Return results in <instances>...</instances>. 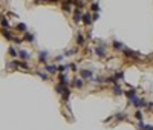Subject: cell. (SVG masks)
<instances>
[{
  "label": "cell",
  "mask_w": 153,
  "mask_h": 130,
  "mask_svg": "<svg viewBox=\"0 0 153 130\" xmlns=\"http://www.w3.org/2000/svg\"><path fill=\"white\" fill-rule=\"evenodd\" d=\"M81 18H83V14H81V11L77 8V9H75V14H74V21H80Z\"/></svg>",
  "instance_id": "8992f818"
},
{
  "label": "cell",
  "mask_w": 153,
  "mask_h": 130,
  "mask_svg": "<svg viewBox=\"0 0 153 130\" xmlns=\"http://www.w3.org/2000/svg\"><path fill=\"white\" fill-rule=\"evenodd\" d=\"M81 77H83V78H90V77H92V70H90V69L81 70Z\"/></svg>",
  "instance_id": "9c48e42d"
},
{
  "label": "cell",
  "mask_w": 153,
  "mask_h": 130,
  "mask_svg": "<svg viewBox=\"0 0 153 130\" xmlns=\"http://www.w3.org/2000/svg\"><path fill=\"white\" fill-rule=\"evenodd\" d=\"M72 86H74V87H77V89L83 87V80H81V78H77V80H74V81H72Z\"/></svg>",
  "instance_id": "52a82bcc"
},
{
  "label": "cell",
  "mask_w": 153,
  "mask_h": 130,
  "mask_svg": "<svg viewBox=\"0 0 153 130\" xmlns=\"http://www.w3.org/2000/svg\"><path fill=\"white\" fill-rule=\"evenodd\" d=\"M18 54H20V57H21L23 60H26V58H29V54H28L26 51H23V49H21V51H20Z\"/></svg>",
  "instance_id": "4fadbf2b"
},
{
  "label": "cell",
  "mask_w": 153,
  "mask_h": 130,
  "mask_svg": "<svg viewBox=\"0 0 153 130\" xmlns=\"http://www.w3.org/2000/svg\"><path fill=\"white\" fill-rule=\"evenodd\" d=\"M107 81H109V83H112V84H115V86H116V80H115V77H109V78H107Z\"/></svg>",
  "instance_id": "cb8c5ba5"
},
{
  "label": "cell",
  "mask_w": 153,
  "mask_h": 130,
  "mask_svg": "<svg viewBox=\"0 0 153 130\" xmlns=\"http://www.w3.org/2000/svg\"><path fill=\"white\" fill-rule=\"evenodd\" d=\"M17 29H18V31H25V29H26V26H25L23 23H18V25H17Z\"/></svg>",
  "instance_id": "603a6c76"
},
{
  "label": "cell",
  "mask_w": 153,
  "mask_h": 130,
  "mask_svg": "<svg viewBox=\"0 0 153 130\" xmlns=\"http://www.w3.org/2000/svg\"><path fill=\"white\" fill-rule=\"evenodd\" d=\"M135 116H136V120H138L139 123H143V113H141V112H136V115H135Z\"/></svg>",
  "instance_id": "44dd1931"
},
{
  "label": "cell",
  "mask_w": 153,
  "mask_h": 130,
  "mask_svg": "<svg viewBox=\"0 0 153 130\" xmlns=\"http://www.w3.org/2000/svg\"><path fill=\"white\" fill-rule=\"evenodd\" d=\"M25 40L32 41V40H34V35H32V34H29V32H26V34H25Z\"/></svg>",
  "instance_id": "2e32d148"
},
{
  "label": "cell",
  "mask_w": 153,
  "mask_h": 130,
  "mask_svg": "<svg viewBox=\"0 0 153 130\" xmlns=\"http://www.w3.org/2000/svg\"><path fill=\"white\" fill-rule=\"evenodd\" d=\"M61 8H63V11H70V3H63Z\"/></svg>",
  "instance_id": "e0dca14e"
},
{
  "label": "cell",
  "mask_w": 153,
  "mask_h": 130,
  "mask_svg": "<svg viewBox=\"0 0 153 130\" xmlns=\"http://www.w3.org/2000/svg\"><path fill=\"white\" fill-rule=\"evenodd\" d=\"M123 54H124L126 57H129V58H135V57L138 55L136 52H133V51H130V49H124V48H123Z\"/></svg>",
  "instance_id": "3957f363"
},
{
  "label": "cell",
  "mask_w": 153,
  "mask_h": 130,
  "mask_svg": "<svg viewBox=\"0 0 153 130\" xmlns=\"http://www.w3.org/2000/svg\"><path fill=\"white\" fill-rule=\"evenodd\" d=\"M143 129H144V130H153V126H144Z\"/></svg>",
  "instance_id": "f546056e"
},
{
  "label": "cell",
  "mask_w": 153,
  "mask_h": 130,
  "mask_svg": "<svg viewBox=\"0 0 153 130\" xmlns=\"http://www.w3.org/2000/svg\"><path fill=\"white\" fill-rule=\"evenodd\" d=\"M124 118H126V113H118V115H116V120H120V121L124 120Z\"/></svg>",
  "instance_id": "4316f807"
},
{
  "label": "cell",
  "mask_w": 153,
  "mask_h": 130,
  "mask_svg": "<svg viewBox=\"0 0 153 130\" xmlns=\"http://www.w3.org/2000/svg\"><path fill=\"white\" fill-rule=\"evenodd\" d=\"M2 25H3L5 28H9V23H8V20H6V18H2Z\"/></svg>",
  "instance_id": "d4e9b609"
},
{
  "label": "cell",
  "mask_w": 153,
  "mask_h": 130,
  "mask_svg": "<svg viewBox=\"0 0 153 130\" xmlns=\"http://www.w3.org/2000/svg\"><path fill=\"white\" fill-rule=\"evenodd\" d=\"M95 52H97L98 57H104V55H106V48H104V44H98V46L95 48Z\"/></svg>",
  "instance_id": "6da1fadb"
},
{
  "label": "cell",
  "mask_w": 153,
  "mask_h": 130,
  "mask_svg": "<svg viewBox=\"0 0 153 130\" xmlns=\"http://www.w3.org/2000/svg\"><path fill=\"white\" fill-rule=\"evenodd\" d=\"M113 48H115V49H123V44H121L120 41H113Z\"/></svg>",
  "instance_id": "ac0fdd59"
},
{
  "label": "cell",
  "mask_w": 153,
  "mask_h": 130,
  "mask_svg": "<svg viewBox=\"0 0 153 130\" xmlns=\"http://www.w3.org/2000/svg\"><path fill=\"white\" fill-rule=\"evenodd\" d=\"M100 9V3H92V11H98Z\"/></svg>",
  "instance_id": "7402d4cb"
},
{
  "label": "cell",
  "mask_w": 153,
  "mask_h": 130,
  "mask_svg": "<svg viewBox=\"0 0 153 130\" xmlns=\"http://www.w3.org/2000/svg\"><path fill=\"white\" fill-rule=\"evenodd\" d=\"M132 103H133L136 107H143V106H146V101H144V100H139L138 97H136L135 100H132Z\"/></svg>",
  "instance_id": "5b68a950"
},
{
  "label": "cell",
  "mask_w": 153,
  "mask_h": 130,
  "mask_svg": "<svg viewBox=\"0 0 153 130\" xmlns=\"http://www.w3.org/2000/svg\"><path fill=\"white\" fill-rule=\"evenodd\" d=\"M77 43H78L80 46H83V44H84V38H83V35H81V34L77 37Z\"/></svg>",
  "instance_id": "5bb4252c"
},
{
  "label": "cell",
  "mask_w": 153,
  "mask_h": 130,
  "mask_svg": "<svg viewBox=\"0 0 153 130\" xmlns=\"http://www.w3.org/2000/svg\"><path fill=\"white\" fill-rule=\"evenodd\" d=\"M63 58H64V55H58V57H55L57 61H60V60H63Z\"/></svg>",
  "instance_id": "1f68e13d"
},
{
  "label": "cell",
  "mask_w": 153,
  "mask_h": 130,
  "mask_svg": "<svg viewBox=\"0 0 153 130\" xmlns=\"http://www.w3.org/2000/svg\"><path fill=\"white\" fill-rule=\"evenodd\" d=\"M44 69H46V72H51V74H52V72H55V70H57V67H55V66H54V64H48V66H46V67H44Z\"/></svg>",
  "instance_id": "7c38bea8"
},
{
  "label": "cell",
  "mask_w": 153,
  "mask_h": 130,
  "mask_svg": "<svg viewBox=\"0 0 153 130\" xmlns=\"http://www.w3.org/2000/svg\"><path fill=\"white\" fill-rule=\"evenodd\" d=\"M2 34H3V37H5L6 40H12V35H11V32H9L8 29H2Z\"/></svg>",
  "instance_id": "30bf717a"
},
{
  "label": "cell",
  "mask_w": 153,
  "mask_h": 130,
  "mask_svg": "<svg viewBox=\"0 0 153 130\" xmlns=\"http://www.w3.org/2000/svg\"><path fill=\"white\" fill-rule=\"evenodd\" d=\"M61 95H63V100H64V101H67V100H69L70 90L67 89V86H63V87H61Z\"/></svg>",
  "instance_id": "7a4b0ae2"
},
{
  "label": "cell",
  "mask_w": 153,
  "mask_h": 130,
  "mask_svg": "<svg viewBox=\"0 0 153 130\" xmlns=\"http://www.w3.org/2000/svg\"><path fill=\"white\" fill-rule=\"evenodd\" d=\"M95 81H97V83H103V77H97Z\"/></svg>",
  "instance_id": "f1b7e54d"
},
{
  "label": "cell",
  "mask_w": 153,
  "mask_h": 130,
  "mask_svg": "<svg viewBox=\"0 0 153 130\" xmlns=\"http://www.w3.org/2000/svg\"><path fill=\"white\" fill-rule=\"evenodd\" d=\"M66 67H67V66H63V64H60V66L57 67V70H60V74H63V72L66 70Z\"/></svg>",
  "instance_id": "d6986e66"
},
{
  "label": "cell",
  "mask_w": 153,
  "mask_h": 130,
  "mask_svg": "<svg viewBox=\"0 0 153 130\" xmlns=\"http://www.w3.org/2000/svg\"><path fill=\"white\" fill-rule=\"evenodd\" d=\"M69 67H70L72 70H77V64H74V63H72V64H69Z\"/></svg>",
  "instance_id": "83f0119b"
},
{
  "label": "cell",
  "mask_w": 153,
  "mask_h": 130,
  "mask_svg": "<svg viewBox=\"0 0 153 130\" xmlns=\"http://www.w3.org/2000/svg\"><path fill=\"white\" fill-rule=\"evenodd\" d=\"M126 97L132 101V100H135L136 98V90H129V92H126Z\"/></svg>",
  "instance_id": "ba28073f"
},
{
  "label": "cell",
  "mask_w": 153,
  "mask_h": 130,
  "mask_svg": "<svg viewBox=\"0 0 153 130\" xmlns=\"http://www.w3.org/2000/svg\"><path fill=\"white\" fill-rule=\"evenodd\" d=\"M113 92H115V95H121V93H123V90H121V87H120L118 84L113 87Z\"/></svg>",
  "instance_id": "9a60e30c"
},
{
  "label": "cell",
  "mask_w": 153,
  "mask_h": 130,
  "mask_svg": "<svg viewBox=\"0 0 153 130\" xmlns=\"http://www.w3.org/2000/svg\"><path fill=\"white\" fill-rule=\"evenodd\" d=\"M46 55H48V52H46V51L40 52V55H38V60H40L41 63H44V61H46Z\"/></svg>",
  "instance_id": "8fae6325"
},
{
  "label": "cell",
  "mask_w": 153,
  "mask_h": 130,
  "mask_svg": "<svg viewBox=\"0 0 153 130\" xmlns=\"http://www.w3.org/2000/svg\"><path fill=\"white\" fill-rule=\"evenodd\" d=\"M72 54H75V49H70V51H67V54H66V55H72Z\"/></svg>",
  "instance_id": "4dcf8cb0"
},
{
  "label": "cell",
  "mask_w": 153,
  "mask_h": 130,
  "mask_svg": "<svg viewBox=\"0 0 153 130\" xmlns=\"http://www.w3.org/2000/svg\"><path fill=\"white\" fill-rule=\"evenodd\" d=\"M123 77H124V74H123V72H116V74H115V80H121Z\"/></svg>",
  "instance_id": "ffe728a7"
},
{
  "label": "cell",
  "mask_w": 153,
  "mask_h": 130,
  "mask_svg": "<svg viewBox=\"0 0 153 130\" xmlns=\"http://www.w3.org/2000/svg\"><path fill=\"white\" fill-rule=\"evenodd\" d=\"M83 21H84V25H90L93 20H92V15L90 14H83V18H81Z\"/></svg>",
  "instance_id": "277c9868"
},
{
  "label": "cell",
  "mask_w": 153,
  "mask_h": 130,
  "mask_svg": "<svg viewBox=\"0 0 153 130\" xmlns=\"http://www.w3.org/2000/svg\"><path fill=\"white\" fill-rule=\"evenodd\" d=\"M9 54H11L12 57H17V52H15V49H14V48H9Z\"/></svg>",
  "instance_id": "484cf974"
}]
</instances>
